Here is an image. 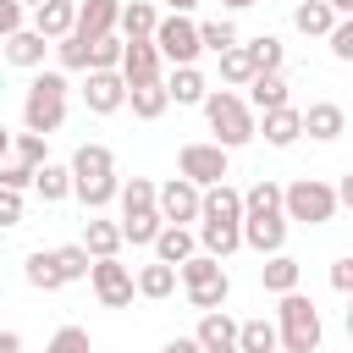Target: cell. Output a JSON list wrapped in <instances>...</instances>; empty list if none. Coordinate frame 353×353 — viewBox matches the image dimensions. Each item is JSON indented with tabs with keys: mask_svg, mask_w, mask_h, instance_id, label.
<instances>
[{
	"mask_svg": "<svg viewBox=\"0 0 353 353\" xmlns=\"http://www.w3.org/2000/svg\"><path fill=\"white\" fill-rule=\"evenodd\" d=\"M221 77H226L232 88H248V83L259 77V61L248 55V44H237V50H226V55H221Z\"/></svg>",
	"mask_w": 353,
	"mask_h": 353,
	"instance_id": "d590c367",
	"label": "cell"
},
{
	"mask_svg": "<svg viewBox=\"0 0 353 353\" xmlns=\"http://www.w3.org/2000/svg\"><path fill=\"white\" fill-rule=\"evenodd\" d=\"M298 138H303V110H298V105H287V110H270V116H265V143L292 149Z\"/></svg>",
	"mask_w": 353,
	"mask_h": 353,
	"instance_id": "484cf974",
	"label": "cell"
},
{
	"mask_svg": "<svg viewBox=\"0 0 353 353\" xmlns=\"http://www.w3.org/2000/svg\"><path fill=\"white\" fill-rule=\"evenodd\" d=\"M121 61H127V39L121 33H110V39L94 44V72H121Z\"/></svg>",
	"mask_w": 353,
	"mask_h": 353,
	"instance_id": "7bdbcfd3",
	"label": "cell"
},
{
	"mask_svg": "<svg viewBox=\"0 0 353 353\" xmlns=\"http://www.w3.org/2000/svg\"><path fill=\"white\" fill-rule=\"evenodd\" d=\"M182 292H188V303H193L199 314H210V309L226 303L232 276H226V265H221L215 254H193V259L182 265Z\"/></svg>",
	"mask_w": 353,
	"mask_h": 353,
	"instance_id": "277c9868",
	"label": "cell"
},
{
	"mask_svg": "<svg viewBox=\"0 0 353 353\" xmlns=\"http://www.w3.org/2000/svg\"><path fill=\"white\" fill-rule=\"evenodd\" d=\"M154 44H160V55H165L171 66H193V61L204 55V33H199V22H193V17H176V11L160 22Z\"/></svg>",
	"mask_w": 353,
	"mask_h": 353,
	"instance_id": "52a82bcc",
	"label": "cell"
},
{
	"mask_svg": "<svg viewBox=\"0 0 353 353\" xmlns=\"http://www.w3.org/2000/svg\"><path fill=\"white\" fill-rule=\"evenodd\" d=\"M44 50H50V39L39 28H22V33L6 39V61L11 66H44Z\"/></svg>",
	"mask_w": 353,
	"mask_h": 353,
	"instance_id": "d4e9b609",
	"label": "cell"
},
{
	"mask_svg": "<svg viewBox=\"0 0 353 353\" xmlns=\"http://www.w3.org/2000/svg\"><path fill=\"white\" fill-rule=\"evenodd\" d=\"M160 66H165V55H160V44L154 39H127V61H121V77L138 88V83H165L160 77Z\"/></svg>",
	"mask_w": 353,
	"mask_h": 353,
	"instance_id": "4fadbf2b",
	"label": "cell"
},
{
	"mask_svg": "<svg viewBox=\"0 0 353 353\" xmlns=\"http://www.w3.org/2000/svg\"><path fill=\"white\" fill-rule=\"evenodd\" d=\"M127 94H132V83H127L121 72H88V83H83V105H88L94 116L121 110V105H127Z\"/></svg>",
	"mask_w": 353,
	"mask_h": 353,
	"instance_id": "8fae6325",
	"label": "cell"
},
{
	"mask_svg": "<svg viewBox=\"0 0 353 353\" xmlns=\"http://www.w3.org/2000/svg\"><path fill=\"white\" fill-rule=\"evenodd\" d=\"M237 347L243 353H281V325L276 320H243V336H237Z\"/></svg>",
	"mask_w": 353,
	"mask_h": 353,
	"instance_id": "4dcf8cb0",
	"label": "cell"
},
{
	"mask_svg": "<svg viewBox=\"0 0 353 353\" xmlns=\"http://www.w3.org/2000/svg\"><path fill=\"white\" fill-rule=\"evenodd\" d=\"M336 22H342V17H336L331 0H298V6H292V28L309 33V39H331Z\"/></svg>",
	"mask_w": 353,
	"mask_h": 353,
	"instance_id": "e0dca14e",
	"label": "cell"
},
{
	"mask_svg": "<svg viewBox=\"0 0 353 353\" xmlns=\"http://www.w3.org/2000/svg\"><path fill=\"white\" fill-rule=\"evenodd\" d=\"M243 204H248V215H287V188H276L270 176H259L243 193Z\"/></svg>",
	"mask_w": 353,
	"mask_h": 353,
	"instance_id": "d6a6232c",
	"label": "cell"
},
{
	"mask_svg": "<svg viewBox=\"0 0 353 353\" xmlns=\"http://www.w3.org/2000/svg\"><path fill=\"white\" fill-rule=\"evenodd\" d=\"M243 243H248L259 259L281 254V243H287V215H248V221H243Z\"/></svg>",
	"mask_w": 353,
	"mask_h": 353,
	"instance_id": "5bb4252c",
	"label": "cell"
},
{
	"mask_svg": "<svg viewBox=\"0 0 353 353\" xmlns=\"http://www.w3.org/2000/svg\"><path fill=\"white\" fill-rule=\"evenodd\" d=\"M22 11H28L22 0H0V39H11V33H22V28H28V22H22Z\"/></svg>",
	"mask_w": 353,
	"mask_h": 353,
	"instance_id": "bcb514c9",
	"label": "cell"
},
{
	"mask_svg": "<svg viewBox=\"0 0 353 353\" xmlns=\"http://www.w3.org/2000/svg\"><path fill=\"white\" fill-rule=\"evenodd\" d=\"M331 287H336L342 298H353V254H342V259L331 265Z\"/></svg>",
	"mask_w": 353,
	"mask_h": 353,
	"instance_id": "c3c4849f",
	"label": "cell"
},
{
	"mask_svg": "<svg viewBox=\"0 0 353 353\" xmlns=\"http://www.w3.org/2000/svg\"><path fill=\"white\" fill-rule=\"evenodd\" d=\"M276 325H281V353H314L320 347V309L303 292H287L276 303Z\"/></svg>",
	"mask_w": 353,
	"mask_h": 353,
	"instance_id": "5b68a950",
	"label": "cell"
},
{
	"mask_svg": "<svg viewBox=\"0 0 353 353\" xmlns=\"http://www.w3.org/2000/svg\"><path fill=\"white\" fill-rule=\"evenodd\" d=\"M221 6H232V11H248V6H259V0H221Z\"/></svg>",
	"mask_w": 353,
	"mask_h": 353,
	"instance_id": "11a10c76",
	"label": "cell"
},
{
	"mask_svg": "<svg viewBox=\"0 0 353 353\" xmlns=\"http://www.w3.org/2000/svg\"><path fill=\"white\" fill-rule=\"evenodd\" d=\"M248 55L259 61V72H281V61H287V44H281L276 33H259V39H248Z\"/></svg>",
	"mask_w": 353,
	"mask_h": 353,
	"instance_id": "ab89813d",
	"label": "cell"
},
{
	"mask_svg": "<svg viewBox=\"0 0 353 353\" xmlns=\"http://www.w3.org/2000/svg\"><path fill=\"white\" fill-rule=\"evenodd\" d=\"M325 44H331V55H336V61H353V17H342V22H336V33H331Z\"/></svg>",
	"mask_w": 353,
	"mask_h": 353,
	"instance_id": "7dc6e473",
	"label": "cell"
},
{
	"mask_svg": "<svg viewBox=\"0 0 353 353\" xmlns=\"http://www.w3.org/2000/svg\"><path fill=\"white\" fill-rule=\"evenodd\" d=\"M176 176H188V182H199V188H221V182H226V149H221V143H182Z\"/></svg>",
	"mask_w": 353,
	"mask_h": 353,
	"instance_id": "ba28073f",
	"label": "cell"
},
{
	"mask_svg": "<svg viewBox=\"0 0 353 353\" xmlns=\"http://www.w3.org/2000/svg\"><path fill=\"white\" fill-rule=\"evenodd\" d=\"M336 6V17H353V0H331Z\"/></svg>",
	"mask_w": 353,
	"mask_h": 353,
	"instance_id": "9f6ffc18",
	"label": "cell"
},
{
	"mask_svg": "<svg viewBox=\"0 0 353 353\" xmlns=\"http://www.w3.org/2000/svg\"><path fill=\"white\" fill-rule=\"evenodd\" d=\"M72 176H77V199L88 210H105L110 199H121V176H116V154L105 143H83L72 154Z\"/></svg>",
	"mask_w": 353,
	"mask_h": 353,
	"instance_id": "7a4b0ae2",
	"label": "cell"
},
{
	"mask_svg": "<svg viewBox=\"0 0 353 353\" xmlns=\"http://www.w3.org/2000/svg\"><path fill=\"white\" fill-rule=\"evenodd\" d=\"M11 160L44 171V165H50V154H44V132H17V138H11Z\"/></svg>",
	"mask_w": 353,
	"mask_h": 353,
	"instance_id": "60d3db41",
	"label": "cell"
},
{
	"mask_svg": "<svg viewBox=\"0 0 353 353\" xmlns=\"http://www.w3.org/2000/svg\"><path fill=\"white\" fill-rule=\"evenodd\" d=\"M165 6H171V11H176V17H188V11H193V6H199V0H165Z\"/></svg>",
	"mask_w": 353,
	"mask_h": 353,
	"instance_id": "db71d44e",
	"label": "cell"
},
{
	"mask_svg": "<svg viewBox=\"0 0 353 353\" xmlns=\"http://www.w3.org/2000/svg\"><path fill=\"white\" fill-rule=\"evenodd\" d=\"M22 6H28V11H39V6H44V0H22Z\"/></svg>",
	"mask_w": 353,
	"mask_h": 353,
	"instance_id": "680465c9",
	"label": "cell"
},
{
	"mask_svg": "<svg viewBox=\"0 0 353 353\" xmlns=\"http://www.w3.org/2000/svg\"><path fill=\"white\" fill-rule=\"evenodd\" d=\"M94 298L105 303V309H127L132 303V292H138V276L121 265V259H94Z\"/></svg>",
	"mask_w": 353,
	"mask_h": 353,
	"instance_id": "30bf717a",
	"label": "cell"
},
{
	"mask_svg": "<svg viewBox=\"0 0 353 353\" xmlns=\"http://www.w3.org/2000/svg\"><path fill=\"white\" fill-rule=\"evenodd\" d=\"M33 28H39L50 44L72 39V33H77V0H44V6L33 11Z\"/></svg>",
	"mask_w": 353,
	"mask_h": 353,
	"instance_id": "2e32d148",
	"label": "cell"
},
{
	"mask_svg": "<svg viewBox=\"0 0 353 353\" xmlns=\"http://www.w3.org/2000/svg\"><path fill=\"white\" fill-rule=\"evenodd\" d=\"M121 243H127L121 221H99V215H94V221L83 226V248H88L94 259H116V254H121Z\"/></svg>",
	"mask_w": 353,
	"mask_h": 353,
	"instance_id": "7402d4cb",
	"label": "cell"
},
{
	"mask_svg": "<svg viewBox=\"0 0 353 353\" xmlns=\"http://www.w3.org/2000/svg\"><path fill=\"white\" fill-rule=\"evenodd\" d=\"M165 88H171V105H204L215 88L204 83V72L199 66H176L171 77H165Z\"/></svg>",
	"mask_w": 353,
	"mask_h": 353,
	"instance_id": "603a6c76",
	"label": "cell"
},
{
	"mask_svg": "<svg viewBox=\"0 0 353 353\" xmlns=\"http://www.w3.org/2000/svg\"><path fill=\"white\" fill-rule=\"evenodd\" d=\"M226 353H243V347H226Z\"/></svg>",
	"mask_w": 353,
	"mask_h": 353,
	"instance_id": "91938a15",
	"label": "cell"
},
{
	"mask_svg": "<svg viewBox=\"0 0 353 353\" xmlns=\"http://www.w3.org/2000/svg\"><path fill=\"white\" fill-rule=\"evenodd\" d=\"M193 336L204 342V353H226V347H237L243 320H232L226 309H210V314H199V331H193Z\"/></svg>",
	"mask_w": 353,
	"mask_h": 353,
	"instance_id": "9a60e30c",
	"label": "cell"
},
{
	"mask_svg": "<svg viewBox=\"0 0 353 353\" xmlns=\"http://www.w3.org/2000/svg\"><path fill=\"white\" fill-rule=\"evenodd\" d=\"M160 215L165 226H188V221H204V188L188 182V176H171L160 188Z\"/></svg>",
	"mask_w": 353,
	"mask_h": 353,
	"instance_id": "9c48e42d",
	"label": "cell"
},
{
	"mask_svg": "<svg viewBox=\"0 0 353 353\" xmlns=\"http://www.w3.org/2000/svg\"><path fill=\"white\" fill-rule=\"evenodd\" d=\"M127 105H132V116H138V121H154V116H165L171 88H165V83H138V88L127 94Z\"/></svg>",
	"mask_w": 353,
	"mask_h": 353,
	"instance_id": "1f68e13d",
	"label": "cell"
},
{
	"mask_svg": "<svg viewBox=\"0 0 353 353\" xmlns=\"http://www.w3.org/2000/svg\"><path fill=\"white\" fill-rule=\"evenodd\" d=\"M138 210H160V188L149 176H127L121 182V215H138Z\"/></svg>",
	"mask_w": 353,
	"mask_h": 353,
	"instance_id": "8d00e7d4",
	"label": "cell"
},
{
	"mask_svg": "<svg viewBox=\"0 0 353 353\" xmlns=\"http://www.w3.org/2000/svg\"><path fill=\"white\" fill-rule=\"evenodd\" d=\"M55 270H61V281H83V276H94V254L83 243H61L55 248Z\"/></svg>",
	"mask_w": 353,
	"mask_h": 353,
	"instance_id": "74e56055",
	"label": "cell"
},
{
	"mask_svg": "<svg viewBox=\"0 0 353 353\" xmlns=\"http://www.w3.org/2000/svg\"><path fill=\"white\" fill-rule=\"evenodd\" d=\"M336 210H342V199H336L331 182H320V176H298V182H287V221L325 226V221H336Z\"/></svg>",
	"mask_w": 353,
	"mask_h": 353,
	"instance_id": "8992f818",
	"label": "cell"
},
{
	"mask_svg": "<svg viewBox=\"0 0 353 353\" xmlns=\"http://www.w3.org/2000/svg\"><path fill=\"white\" fill-rule=\"evenodd\" d=\"M17 221H22V193L6 188V193H0V226H17Z\"/></svg>",
	"mask_w": 353,
	"mask_h": 353,
	"instance_id": "681fc988",
	"label": "cell"
},
{
	"mask_svg": "<svg viewBox=\"0 0 353 353\" xmlns=\"http://www.w3.org/2000/svg\"><path fill=\"white\" fill-rule=\"evenodd\" d=\"M33 188H39V199H44V204H61L66 193H77V176H72V165H55V160H50V165L39 171V182H33Z\"/></svg>",
	"mask_w": 353,
	"mask_h": 353,
	"instance_id": "836d02e7",
	"label": "cell"
},
{
	"mask_svg": "<svg viewBox=\"0 0 353 353\" xmlns=\"http://www.w3.org/2000/svg\"><path fill=\"white\" fill-rule=\"evenodd\" d=\"M176 281H182V270H176V265H165V259H154V265H143V270H138V298H154V303H160V298H171V292H176Z\"/></svg>",
	"mask_w": 353,
	"mask_h": 353,
	"instance_id": "4316f807",
	"label": "cell"
},
{
	"mask_svg": "<svg viewBox=\"0 0 353 353\" xmlns=\"http://www.w3.org/2000/svg\"><path fill=\"white\" fill-rule=\"evenodd\" d=\"M248 105H254L259 116H270V110H287V105H292V94H287V77H281V72H259V77L248 83Z\"/></svg>",
	"mask_w": 353,
	"mask_h": 353,
	"instance_id": "ffe728a7",
	"label": "cell"
},
{
	"mask_svg": "<svg viewBox=\"0 0 353 353\" xmlns=\"http://www.w3.org/2000/svg\"><path fill=\"white\" fill-rule=\"evenodd\" d=\"M336 199H342V210H353V171H342V182H336Z\"/></svg>",
	"mask_w": 353,
	"mask_h": 353,
	"instance_id": "816d5d0a",
	"label": "cell"
},
{
	"mask_svg": "<svg viewBox=\"0 0 353 353\" xmlns=\"http://www.w3.org/2000/svg\"><path fill=\"white\" fill-rule=\"evenodd\" d=\"M33 182H39V171H33V165H22V160H6V171H0V188L22 193V188H33Z\"/></svg>",
	"mask_w": 353,
	"mask_h": 353,
	"instance_id": "f6af8a7d",
	"label": "cell"
},
{
	"mask_svg": "<svg viewBox=\"0 0 353 353\" xmlns=\"http://www.w3.org/2000/svg\"><path fill=\"white\" fill-rule=\"evenodd\" d=\"M199 33H204V50H215V55L237 50V28H232L226 17H215V22H199Z\"/></svg>",
	"mask_w": 353,
	"mask_h": 353,
	"instance_id": "b9f144b4",
	"label": "cell"
},
{
	"mask_svg": "<svg viewBox=\"0 0 353 353\" xmlns=\"http://www.w3.org/2000/svg\"><path fill=\"white\" fill-rule=\"evenodd\" d=\"M55 55H61V66H66V72H94V44H88V39H77V33H72V39H61V44H55Z\"/></svg>",
	"mask_w": 353,
	"mask_h": 353,
	"instance_id": "f35d334b",
	"label": "cell"
},
{
	"mask_svg": "<svg viewBox=\"0 0 353 353\" xmlns=\"http://www.w3.org/2000/svg\"><path fill=\"white\" fill-rule=\"evenodd\" d=\"M199 248L215 254V259L248 248V243H243V221H199Z\"/></svg>",
	"mask_w": 353,
	"mask_h": 353,
	"instance_id": "d6986e66",
	"label": "cell"
},
{
	"mask_svg": "<svg viewBox=\"0 0 353 353\" xmlns=\"http://www.w3.org/2000/svg\"><path fill=\"white\" fill-rule=\"evenodd\" d=\"M160 22H165V17H160L149 0H127V11H121V39H154Z\"/></svg>",
	"mask_w": 353,
	"mask_h": 353,
	"instance_id": "83f0119b",
	"label": "cell"
},
{
	"mask_svg": "<svg viewBox=\"0 0 353 353\" xmlns=\"http://www.w3.org/2000/svg\"><path fill=\"white\" fill-rule=\"evenodd\" d=\"M0 353H22V331H0Z\"/></svg>",
	"mask_w": 353,
	"mask_h": 353,
	"instance_id": "f5cc1de1",
	"label": "cell"
},
{
	"mask_svg": "<svg viewBox=\"0 0 353 353\" xmlns=\"http://www.w3.org/2000/svg\"><path fill=\"white\" fill-rule=\"evenodd\" d=\"M44 353H94V342H88L83 325H61V331L44 342Z\"/></svg>",
	"mask_w": 353,
	"mask_h": 353,
	"instance_id": "ee69618b",
	"label": "cell"
},
{
	"mask_svg": "<svg viewBox=\"0 0 353 353\" xmlns=\"http://www.w3.org/2000/svg\"><path fill=\"white\" fill-rule=\"evenodd\" d=\"M204 116H210V132L221 149H243L248 138H259V110L248 105V94H232V88H215L204 99Z\"/></svg>",
	"mask_w": 353,
	"mask_h": 353,
	"instance_id": "6da1fadb",
	"label": "cell"
},
{
	"mask_svg": "<svg viewBox=\"0 0 353 353\" xmlns=\"http://www.w3.org/2000/svg\"><path fill=\"white\" fill-rule=\"evenodd\" d=\"M160 353H204V342H199V336H171Z\"/></svg>",
	"mask_w": 353,
	"mask_h": 353,
	"instance_id": "f907efd6",
	"label": "cell"
},
{
	"mask_svg": "<svg viewBox=\"0 0 353 353\" xmlns=\"http://www.w3.org/2000/svg\"><path fill=\"white\" fill-rule=\"evenodd\" d=\"M303 132H309L314 143H331V138H342V132H347V110H342L336 99H320V105H309V110H303Z\"/></svg>",
	"mask_w": 353,
	"mask_h": 353,
	"instance_id": "ac0fdd59",
	"label": "cell"
},
{
	"mask_svg": "<svg viewBox=\"0 0 353 353\" xmlns=\"http://www.w3.org/2000/svg\"><path fill=\"white\" fill-rule=\"evenodd\" d=\"M121 0H77V39H88V44H99V39H110L116 28H121Z\"/></svg>",
	"mask_w": 353,
	"mask_h": 353,
	"instance_id": "7c38bea8",
	"label": "cell"
},
{
	"mask_svg": "<svg viewBox=\"0 0 353 353\" xmlns=\"http://www.w3.org/2000/svg\"><path fill=\"white\" fill-rule=\"evenodd\" d=\"M61 121H66V77L61 72H39L28 83V99H22V127L50 138Z\"/></svg>",
	"mask_w": 353,
	"mask_h": 353,
	"instance_id": "3957f363",
	"label": "cell"
},
{
	"mask_svg": "<svg viewBox=\"0 0 353 353\" xmlns=\"http://www.w3.org/2000/svg\"><path fill=\"white\" fill-rule=\"evenodd\" d=\"M347 336H353V298H347Z\"/></svg>",
	"mask_w": 353,
	"mask_h": 353,
	"instance_id": "6f0895ef",
	"label": "cell"
},
{
	"mask_svg": "<svg viewBox=\"0 0 353 353\" xmlns=\"http://www.w3.org/2000/svg\"><path fill=\"white\" fill-rule=\"evenodd\" d=\"M298 276H303V265H298L292 254H270V259L259 265V287H265V292H276V298L298 292Z\"/></svg>",
	"mask_w": 353,
	"mask_h": 353,
	"instance_id": "44dd1931",
	"label": "cell"
},
{
	"mask_svg": "<svg viewBox=\"0 0 353 353\" xmlns=\"http://www.w3.org/2000/svg\"><path fill=\"white\" fill-rule=\"evenodd\" d=\"M193 254H199V243H193V232H188V226H165V232H160V243H154V259H165V265H176V270H182Z\"/></svg>",
	"mask_w": 353,
	"mask_h": 353,
	"instance_id": "f546056e",
	"label": "cell"
},
{
	"mask_svg": "<svg viewBox=\"0 0 353 353\" xmlns=\"http://www.w3.org/2000/svg\"><path fill=\"white\" fill-rule=\"evenodd\" d=\"M204 221H248V204H243V193H237L232 182H221V188H204Z\"/></svg>",
	"mask_w": 353,
	"mask_h": 353,
	"instance_id": "cb8c5ba5",
	"label": "cell"
},
{
	"mask_svg": "<svg viewBox=\"0 0 353 353\" xmlns=\"http://www.w3.org/2000/svg\"><path fill=\"white\" fill-rule=\"evenodd\" d=\"M22 276H28V287H39V292H55V287H66V281H61V270H55V248H39V254H28Z\"/></svg>",
	"mask_w": 353,
	"mask_h": 353,
	"instance_id": "e575fe53",
	"label": "cell"
},
{
	"mask_svg": "<svg viewBox=\"0 0 353 353\" xmlns=\"http://www.w3.org/2000/svg\"><path fill=\"white\" fill-rule=\"evenodd\" d=\"M121 232H127V243H132V248H154V243H160V232H165V215H160V210L121 215Z\"/></svg>",
	"mask_w": 353,
	"mask_h": 353,
	"instance_id": "f1b7e54d",
	"label": "cell"
}]
</instances>
